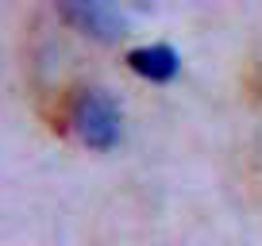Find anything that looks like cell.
<instances>
[{"instance_id":"1","label":"cell","mask_w":262,"mask_h":246,"mask_svg":"<svg viewBox=\"0 0 262 246\" xmlns=\"http://www.w3.org/2000/svg\"><path fill=\"white\" fill-rule=\"evenodd\" d=\"M66 135H77L93 150H112L123 135L120 104L112 96H104V92H97V89H74V100H70V131Z\"/></svg>"},{"instance_id":"2","label":"cell","mask_w":262,"mask_h":246,"mask_svg":"<svg viewBox=\"0 0 262 246\" xmlns=\"http://www.w3.org/2000/svg\"><path fill=\"white\" fill-rule=\"evenodd\" d=\"M62 19L70 27H77L81 35H93V39H116V35H123V23H127L120 4H100V0L66 4Z\"/></svg>"},{"instance_id":"3","label":"cell","mask_w":262,"mask_h":246,"mask_svg":"<svg viewBox=\"0 0 262 246\" xmlns=\"http://www.w3.org/2000/svg\"><path fill=\"white\" fill-rule=\"evenodd\" d=\"M127 66L135 69L139 77H147V81L162 85V81H173L178 77V66L181 58L173 46H166V42H150V46H139L127 54Z\"/></svg>"}]
</instances>
